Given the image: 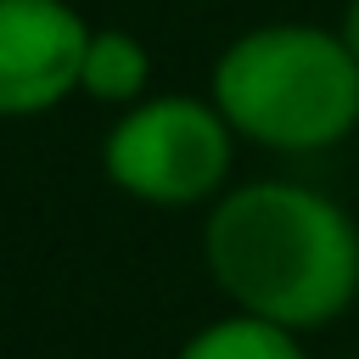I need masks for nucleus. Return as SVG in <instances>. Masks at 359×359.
<instances>
[{"label": "nucleus", "mask_w": 359, "mask_h": 359, "mask_svg": "<svg viewBox=\"0 0 359 359\" xmlns=\"http://www.w3.org/2000/svg\"><path fill=\"white\" fill-rule=\"evenodd\" d=\"M202 258L241 314L286 331H314L359 297V224L297 180L224 191L202 224Z\"/></svg>", "instance_id": "1"}, {"label": "nucleus", "mask_w": 359, "mask_h": 359, "mask_svg": "<svg viewBox=\"0 0 359 359\" xmlns=\"http://www.w3.org/2000/svg\"><path fill=\"white\" fill-rule=\"evenodd\" d=\"M213 107L269 151H325L359 129V62L337 28L264 22L219 50Z\"/></svg>", "instance_id": "2"}, {"label": "nucleus", "mask_w": 359, "mask_h": 359, "mask_svg": "<svg viewBox=\"0 0 359 359\" xmlns=\"http://www.w3.org/2000/svg\"><path fill=\"white\" fill-rule=\"evenodd\" d=\"M230 157H236V129L213 101L196 95L135 101L101 146L107 180L151 208H191L219 196Z\"/></svg>", "instance_id": "3"}, {"label": "nucleus", "mask_w": 359, "mask_h": 359, "mask_svg": "<svg viewBox=\"0 0 359 359\" xmlns=\"http://www.w3.org/2000/svg\"><path fill=\"white\" fill-rule=\"evenodd\" d=\"M90 28L67 0H0V118H28L79 90Z\"/></svg>", "instance_id": "4"}, {"label": "nucleus", "mask_w": 359, "mask_h": 359, "mask_svg": "<svg viewBox=\"0 0 359 359\" xmlns=\"http://www.w3.org/2000/svg\"><path fill=\"white\" fill-rule=\"evenodd\" d=\"M146 84H151L146 45L123 28H90L79 90H90L95 101H112V107H135V101H146Z\"/></svg>", "instance_id": "5"}, {"label": "nucleus", "mask_w": 359, "mask_h": 359, "mask_svg": "<svg viewBox=\"0 0 359 359\" xmlns=\"http://www.w3.org/2000/svg\"><path fill=\"white\" fill-rule=\"evenodd\" d=\"M174 359H303V348H297V331L236 309V314L208 320L202 331H191Z\"/></svg>", "instance_id": "6"}, {"label": "nucleus", "mask_w": 359, "mask_h": 359, "mask_svg": "<svg viewBox=\"0 0 359 359\" xmlns=\"http://www.w3.org/2000/svg\"><path fill=\"white\" fill-rule=\"evenodd\" d=\"M337 34H342V45H348V50H353V62H359V0H348V11H342V28H337Z\"/></svg>", "instance_id": "7"}]
</instances>
